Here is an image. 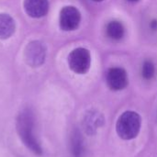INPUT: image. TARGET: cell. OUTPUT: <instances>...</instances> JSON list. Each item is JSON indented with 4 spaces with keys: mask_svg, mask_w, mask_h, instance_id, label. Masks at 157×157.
<instances>
[{
    "mask_svg": "<svg viewBox=\"0 0 157 157\" xmlns=\"http://www.w3.org/2000/svg\"><path fill=\"white\" fill-rule=\"evenodd\" d=\"M16 129L23 144L34 155H41L42 148L35 134V117L31 109H24L19 112Z\"/></svg>",
    "mask_w": 157,
    "mask_h": 157,
    "instance_id": "6da1fadb",
    "label": "cell"
},
{
    "mask_svg": "<svg viewBox=\"0 0 157 157\" xmlns=\"http://www.w3.org/2000/svg\"><path fill=\"white\" fill-rule=\"evenodd\" d=\"M142 126L141 116L132 110L122 113L117 121L116 132L123 140H132L137 137Z\"/></svg>",
    "mask_w": 157,
    "mask_h": 157,
    "instance_id": "7a4b0ae2",
    "label": "cell"
},
{
    "mask_svg": "<svg viewBox=\"0 0 157 157\" xmlns=\"http://www.w3.org/2000/svg\"><path fill=\"white\" fill-rule=\"evenodd\" d=\"M68 65L75 74H86L91 66L90 52L83 47L74 49L68 55Z\"/></svg>",
    "mask_w": 157,
    "mask_h": 157,
    "instance_id": "3957f363",
    "label": "cell"
},
{
    "mask_svg": "<svg viewBox=\"0 0 157 157\" xmlns=\"http://www.w3.org/2000/svg\"><path fill=\"white\" fill-rule=\"evenodd\" d=\"M47 54V48L40 40H32L29 42L24 49L25 63L32 67H40L45 62Z\"/></svg>",
    "mask_w": 157,
    "mask_h": 157,
    "instance_id": "277c9868",
    "label": "cell"
},
{
    "mask_svg": "<svg viewBox=\"0 0 157 157\" xmlns=\"http://www.w3.org/2000/svg\"><path fill=\"white\" fill-rule=\"evenodd\" d=\"M81 19V13L75 6H66L60 11L59 24L61 29L63 31L75 30L79 27Z\"/></svg>",
    "mask_w": 157,
    "mask_h": 157,
    "instance_id": "5b68a950",
    "label": "cell"
},
{
    "mask_svg": "<svg viewBox=\"0 0 157 157\" xmlns=\"http://www.w3.org/2000/svg\"><path fill=\"white\" fill-rule=\"evenodd\" d=\"M106 81L108 86L113 91H120L129 84L128 74L122 67H111L106 74Z\"/></svg>",
    "mask_w": 157,
    "mask_h": 157,
    "instance_id": "8992f818",
    "label": "cell"
},
{
    "mask_svg": "<svg viewBox=\"0 0 157 157\" xmlns=\"http://www.w3.org/2000/svg\"><path fill=\"white\" fill-rule=\"evenodd\" d=\"M23 6L28 16L33 18H40L47 15L49 0H24Z\"/></svg>",
    "mask_w": 157,
    "mask_h": 157,
    "instance_id": "52a82bcc",
    "label": "cell"
},
{
    "mask_svg": "<svg viewBox=\"0 0 157 157\" xmlns=\"http://www.w3.org/2000/svg\"><path fill=\"white\" fill-rule=\"evenodd\" d=\"M16 23L11 16L0 13V40L9 39L15 32Z\"/></svg>",
    "mask_w": 157,
    "mask_h": 157,
    "instance_id": "ba28073f",
    "label": "cell"
},
{
    "mask_svg": "<svg viewBox=\"0 0 157 157\" xmlns=\"http://www.w3.org/2000/svg\"><path fill=\"white\" fill-rule=\"evenodd\" d=\"M70 153L72 157H84L85 144L82 134L78 130H75L70 140Z\"/></svg>",
    "mask_w": 157,
    "mask_h": 157,
    "instance_id": "9c48e42d",
    "label": "cell"
},
{
    "mask_svg": "<svg viewBox=\"0 0 157 157\" xmlns=\"http://www.w3.org/2000/svg\"><path fill=\"white\" fill-rule=\"evenodd\" d=\"M106 34L113 40H120L125 35V28L121 22L113 20L108 23L106 27Z\"/></svg>",
    "mask_w": 157,
    "mask_h": 157,
    "instance_id": "30bf717a",
    "label": "cell"
},
{
    "mask_svg": "<svg viewBox=\"0 0 157 157\" xmlns=\"http://www.w3.org/2000/svg\"><path fill=\"white\" fill-rule=\"evenodd\" d=\"M100 118H102L101 115L95 111H89L86 115L85 120H84V125H85V129L86 132L93 133L96 128L98 126L99 127V121H102Z\"/></svg>",
    "mask_w": 157,
    "mask_h": 157,
    "instance_id": "8fae6325",
    "label": "cell"
},
{
    "mask_svg": "<svg viewBox=\"0 0 157 157\" xmlns=\"http://www.w3.org/2000/svg\"><path fill=\"white\" fill-rule=\"evenodd\" d=\"M156 67L155 63L151 59H146L144 61L141 68V75L144 80L150 81L155 76Z\"/></svg>",
    "mask_w": 157,
    "mask_h": 157,
    "instance_id": "7c38bea8",
    "label": "cell"
},
{
    "mask_svg": "<svg viewBox=\"0 0 157 157\" xmlns=\"http://www.w3.org/2000/svg\"><path fill=\"white\" fill-rule=\"evenodd\" d=\"M148 29L151 32H157V18H152L148 23Z\"/></svg>",
    "mask_w": 157,
    "mask_h": 157,
    "instance_id": "4fadbf2b",
    "label": "cell"
},
{
    "mask_svg": "<svg viewBox=\"0 0 157 157\" xmlns=\"http://www.w3.org/2000/svg\"><path fill=\"white\" fill-rule=\"evenodd\" d=\"M129 2H132V3H135V2H138V1H140V0H128Z\"/></svg>",
    "mask_w": 157,
    "mask_h": 157,
    "instance_id": "5bb4252c",
    "label": "cell"
},
{
    "mask_svg": "<svg viewBox=\"0 0 157 157\" xmlns=\"http://www.w3.org/2000/svg\"><path fill=\"white\" fill-rule=\"evenodd\" d=\"M92 1H94V2H102L104 0H92Z\"/></svg>",
    "mask_w": 157,
    "mask_h": 157,
    "instance_id": "9a60e30c",
    "label": "cell"
}]
</instances>
